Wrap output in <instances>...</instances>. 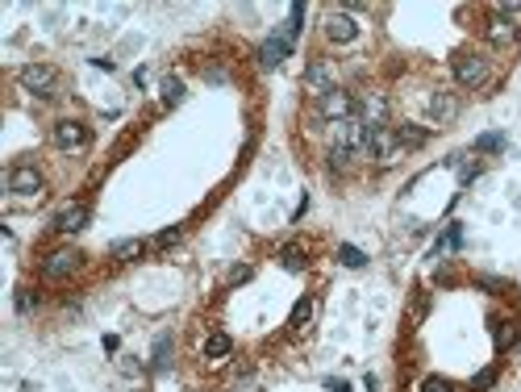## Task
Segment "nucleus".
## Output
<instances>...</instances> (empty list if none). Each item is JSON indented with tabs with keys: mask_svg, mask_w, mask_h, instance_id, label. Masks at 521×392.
I'll return each mask as SVG.
<instances>
[{
	"mask_svg": "<svg viewBox=\"0 0 521 392\" xmlns=\"http://www.w3.org/2000/svg\"><path fill=\"white\" fill-rule=\"evenodd\" d=\"M455 79L463 88H484L488 84V58L480 50H459L455 54Z\"/></svg>",
	"mask_w": 521,
	"mask_h": 392,
	"instance_id": "obj_1",
	"label": "nucleus"
},
{
	"mask_svg": "<svg viewBox=\"0 0 521 392\" xmlns=\"http://www.w3.org/2000/svg\"><path fill=\"white\" fill-rule=\"evenodd\" d=\"M17 79H21V88H25V92L46 96V100L58 92V71H54V67H46V63H29V67H21V75H17Z\"/></svg>",
	"mask_w": 521,
	"mask_h": 392,
	"instance_id": "obj_2",
	"label": "nucleus"
},
{
	"mask_svg": "<svg viewBox=\"0 0 521 392\" xmlns=\"http://www.w3.org/2000/svg\"><path fill=\"white\" fill-rule=\"evenodd\" d=\"M359 113V104H355V96L351 92H342V88H334V92H326V96H317V117L321 121H330V125H338V121H346V117H355Z\"/></svg>",
	"mask_w": 521,
	"mask_h": 392,
	"instance_id": "obj_3",
	"label": "nucleus"
},
{
	"mask_svg": "<svg viewBox=\"0 0 521 392\" xmlns=\"http://www.w3.org/2000/svg\"><path fill=\"white\" fill-rule=\"evenodd\" d=\"M88 138H92L88 125L75 121V117H63V121H54V130H50V142H54L58 150H83Z\"/></svg>",
	"mask_w": 521,
	"mask_h": 392,
	"instance_id": "obj_4",
	"label": "nucleus"
},
{
	"mask_svg": "<svg viewBox=\"0 0 521 392\" xmlns=\"http://www.w3.org/2000/svg\"><path fill=\"white\" fill-rule=\"evenodd\" d=\"M79 263H83V255H79V251L58 246V251H50V255L42 259V276H46V280H67V276H75V272H79Z\"/></svg>",
	"mask_w": 521,
	"mask_h": 392,
	"instance_id": "obj_5",
	"label": "nucleus"
},
{
	"mask_svg": "<svg viewBox=\"0 0 521 392\" xmlns=\"http://www.w3.org/2000/svg\"><path fill=\"white\" fill-rule=\"evenodd\" d=\"M484 38H488V46H497V50H513V46H518V21L505 17V13H492V17L484 21Z\"/></svg>",
	"mask_w": 521,
	"mask_h": 392,
	"instance_id": "obj_6",
	"label": "nucleus"
},
{
	"mask_svg": "<svg viewBox=\"0 0 521 392\" xmlns=\"http://www.w3.org/2000/svg\"><path fill=\"white\" fill-rule=\"evenodd\" d=\"M4 184H8L13 196H38V192H42V171H38L33 163H17V167H8Z\"/></svg>",
	"mask_w": 521,
	"mask_h": 392,
	"instance_id": "obj_7",
	"label": "nucleus"
},
{
	"mask_svg": "<svg viewBox=\"0 0 521 392\" xmlns=\"http://www.w3.org/2000/svg\"><path fill=\"white\" fill-rule=\"evenodd\" d=\"M305 84L317 92V96H326V92H334L338 84H334V67H330V58H313L309 67H305Z\"/></svg>",
	"mask_w": 521,
	"mask_h": 392,
	"instance_id": "obj_8",
	"label": "nucleus"
},
{
	"mask_svg": "<svg viewBox=\"0 0 521 392\" xmlns=\"http://www.w3.org/2000/svg\"><path fill=\"white\" fill-rule=\"evenodd\" d=\"M88 226V205L83 201H71V205H63L58 213H54V230L58 234H75V230H83Z\"/></svg>",
	"mask_w": 521,
	"mask_h": 392,
	"instance_id": "obj_9",
	"label": "nucleus"
},
{
	"mask_svg": "<svg viewBox=\"0 0 521 392\" xmlns=\"http://www.w3.org/2000/svg\"><path fill=\"white\" fill-rule=\"evenodd\" d=\"M326 38H330V42H355V38H359L355 17H351V13H330V17H326Z\"/></svg>",
	"mask_w": 521,
	"mask_h": 392,
	"instance_id": "obj_10",
	"label": "nucleus"
},
{
	"mask_svg": "<svg viewBox=\"0 0 521 392\" xmlns=\"http://www.w3.org/2000/svg\"><path fill=\"white\" fill-rule=\"evenodd\" d=\"M288 54H292V42H288L284 33H275V38H267V42L259 46V63H263L267 71H271V67H280Z\"/></svg>",
	"mask_w": 521,
	"mask_h": 392,
	"instance_id": "obj_11",
	"label": "nucleus"
},
{
	"mask_svg": "<svg viewBox=\"0 0 521 392\" xmlns=\"http://www.w3.org/2000/svg\"><path fill=\"white\" fill-rule=\"evenodd\" d=\"M430 117H434L438 125L455 121V117H459V96H455V92H434V96H430Z\"/></svg>",
	"mask_w": 521,
	"mask_h": 392,
	"instance_id": "obj_12",
	"label": "nucleus"
},
{
	"mask_svg": "<svg viewBox=\"0 0 521 392\" xmlns=\"http://www.w3.org/2000/svg\"><path fill=\"white\" fill-rule=\"evenodd\" d=\"M230 351H234V338H230L225 330H213V334L205 338V347H200V355H205V359H213V363H217V359H225Z\"/></svg>",
	"mask_w": 521,
	"mask_h": 392,
	"instance_id": "obj_13",
	"label": "nucleus"
},
{
	"mask_svg": "<svg viewBox=\"0 0 521 392\" xmlns=\"http://www.w3.org/2000/svg\"><path fill=\"white\" fill-rule=\"evenodd\" d=\"M313 309H317V301H313V297H300V301L292 305V317H288V330H292V334H300V330H305V326L313 322Z\"/></svg>",
	"mask_w": 521,
	"mask_h": 392,
	"instance_id": "obj_14",
	"label": "nucleus"
},
{
	"mask_svg": "<svg viewBox=\"0 0 521 392\" xmlns=\"http://www.w3.org/2000/svg\"><path fill=\"white\" fill-rule=\"evenodd\" d=\"M142 251H146V242H142V238H121V242H113V246H109V259L129 263V259H138Z\"/></svg>",
	"mask_w": 521,
	"mask_h": 392,
	"instance_id": "obj_15",
	"label": "nucleus"
},
{
	"mask_svg": "<svg viewBox=\"0 0 521 392\" xmlns=\"http://www.w3.org/2000/svg\"><path fill=\"white\" fill-rule=\"evenodd\" d=\"M280 263H284L288 272H305V267H309V251H305L300 242H288V246L280 251Z\"/></svg>",
	"mask_w": 521,
	"mask_h": 392,
	"instance_id": "obj_16",
	"label": "nucleus"
},
{
	"mask_svg": "<svg viewBox=\"0 0 521 392\" xmlns=\"http://www.w3.org/2000/svg\"><path fill=\"white\" fill-rule=\"evenodd\" d=\"M459 246H463V226H459V221H451V226H447V234L434 242V255H442V251H459Z\"/></svg>",
	"mask_w": 521,
	"mask_h": 392,
	"instance_id": "obj_17",
	"label": "nucleus"
},
{
	"mask_svg": "<svg viewBox=\"0 0 521 392\" xmlns=\"http://www.w3.org/2000/svg\"><path fill=\"white\" fill-rule=\"evenodd\" d=\"M171 351H175L171 334H159V338H154V368H159V372H167V368H171Z\"/></svg>",
	"mask_w": 521,
	"mask_h": 392,
	"instance_id": "obj_18",
	"label": "nucleus"
},
{
	"mask_svg": "<svg viewBox=\"0 0 521 392\" xmlns=\"http://www.w3.org/2000/svg\"><path fill=\"white\" fill-rule=\"evenodd\" d=\"M396 138H401V146H426V142H430V130H422V125H401Z\"/></svg>",
	"mask_w": 521,
	"mask_h": 392,
	"instance_id": "obj_19",
	"label": "nucleus"
},
{
	"mask_svg": "<svg viewBox=\"0 0 521 392\" xmlns=\"http://www.w3.org/2000/svg\"><path fill=\"white\" fill-rule=\"evenodd\" d=\"M338 259H342V267H363V263H367V255H363L359 246H351V242L338 246Z\"/></svg>",
	"mask_w": 521,
	"mask_h": 392,
	"instance_id": "obj_20",
	"label": "nucleus"
},
{
	"mask_svg": "<svg viewBox=\"0 0 521 392\" xmlns=\"http://www.w3.org/2000/svg\"><path fill=\"white\" fill-rule=\"evenodd\" d=\"M476 150H484V155L505 150V134H480V138H476Z\"/></svg>",
	"mask_w": 521,
	"mask_h": 392,
	"instance_id": "obj_21",
	"label": "nucleus"
},
{
	"mask_svg": "<svg viewBox=\"0 0 521 392\" xmlns=\"http://www.w3.org/2000/svg\"><path fill=\"white\" fill-rule=\"evenodd\" d=\"M13 305H17V313H29V309H38V292L33 288H17Z\"/></svg>",
	"mask_w": 521,
	"mask_h": 392,
	"instance_id": "obj_22",
	"label": "nucleus"
},
{
	"mask_svg": "<svg viewBox=\"0 0 521 392\" xmlns=\"http://www.w3.org/2000/svg\"><path fill=\"white\" fill-rule=\"evenodd\" d=\"M492 326H497V330H492V334H497V347H501V351H505V347H513V338H518L513 322H492Z\"/></svg>",
	"mask_w": 521,
	"mask_h": 392,
	"instance_id": "obj_23",
	"label": "nucleus"
},
{
	"mask_svg": "<svg viewBox=\"0 0 521 392\" xmlns=\"http://www.w3.org/2000/svg\"><path fill=\"white\" fill-rule=\"evenodd\" d=\"M184 100V84L179 79H163V104H179Z\"/></svg>",
	"mask_w": 521,
	"mask_h": 392,
	"instance_id": "obj_24",
	"label": "nucleus"
},
{
	"mask_svg": "<svg viewBox=\"0 0 521 392\" xmlns=\"http://www.w3.org/2000/svg\"><path fill=\"white\" fill-rule=\"evenodd\" d=\"M476 284H480L484 292H492V297H501V292H509V284H505L501 276H476Z\"/></svg>",
	"mask_w": 521,
	"mask_h": 392,
	"instance_id": "obj_25",
	"label": "nucleus"
},
{
	"mask_svg": "<svg viewBox=\"0 0 521 392\" xmlns=\"http://www.w3.org/2000/svg\"><path fill=\"white\" fill-rule=\"evenodd\" d=\"M422 392H455V384H451L447 376H426V380H422Z\"/></svg>",
	"mask_w": 521,
	"mask_h": 392,
	"instance_id": "obj_26",
	"label": "nucleus"
},
{
	"mask_svg": "<svg viewBox=\"0 0 521 392\" xmlns=\"http://www.w3.org/2000/svg\"><path fill=\"white\" fill-rule=\"evenodd\" d=\"M492 384H497V368H484V372L472 380V392H488Z\"/></svg>",
	"mask_w": 521,
	"mask_h": 392,
	"instance_id": "obj_27",
	"label": "nucleus"
},
{
	"mask_svg": "<svg viewBox=\"0 0 521 392\" xmlns=\"http://www.w3.org/2000/svg\"><path fill=\"white\" fill-rule=\"evenodd\" d=\"M175 242H179V226H171V230H163V234L154 238V246H159V251H167V246H175Z\"/></svg>",
	"mask_w": 521,
	"mask_h": 392,
	"instance_id": "obj_28",
	"label": "nucleus"
},
{
	"mask_svg": "<svg viewBox=\"0 0 521 392\" xmlns=\"http://www.w3.org/2000/svg\"><path fill=\"white\" fill-rule=\"evenodd\" d=\"M426 309H430V292H417V301H413V322H422Z\"/></svg>",
	"mask_w": 521,
	"mask_h": 392,
	"instance_id": "obj_29",
	"label": "nucleus"
},
{
	"mask_svg": "<svg viewBox=\"0 0 521 392\" xmlns=\"http://www.w3.org/2000/svg\"><path fill=\"white\" fill-rule=\"evenodd\" d=\"M246 280H250V267H246V263H242V267H234V272H230V284H246Z\"/></svg>",
	"mask_w": 521,
	"mask_h": 392,
	"instance_id": "obj_30",
	"label": "nucleus"
},
{
	"mask_svg": "<svg viewBox=\"0 0 521 392\" xmlns=\"http://www.w3.org/2000/svg\"><path fill=\"white\" fill-rule=\"evenodd\" d=\"M326 389H330V392H351V384H346V380H334V376H330V380H326Z\"/></svg>",
	"mask_w": 521,
	"mask_h": 392,
	"instance_id": "obj_31",
	"label": "nucleus"
},
{
	"mask_svg": "<svg viewBox=\"0 0 521 392\" xmlns=\"http://www.w3.org/2000/svg\"><path fill=\"white\" fill-rule=\"evenodd\" d=\"M121 372H125V376H138V372H142V368H138V363H134V359H121Z\"/></svg>",
	"mask_w": 521,
	"mask_h": 392,
	"instance_id": "obj_32",
	"label": "nucleus"
}]
</instances>
